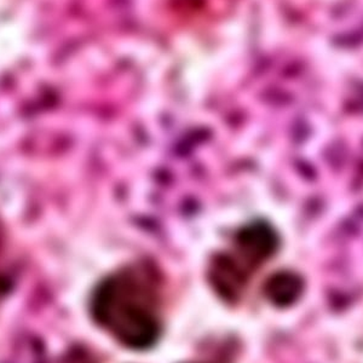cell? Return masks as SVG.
<instances>
[{
    "mask_svg": "<svg viewBox=\"0 0 363 363\" xmlns=\"http://www.w3.org/2000/svg\"><path fill=\"white\" fill-rule=\"evenodd\" d=\"M301 282L296 275L284 272L272 277L267 286L269 299L277 306H286L292 304L301 294Z\"/></svg>",
    "mask_w": 363,
    "mask_h": 363,
    "instance_id": "3",
    "label": "cell"
},
{
    "mask_svg": "<svg viewBox=\"0 0 363 363\" xmlns=\"http://www.w3.org/2000/svg\"><path fill=\"white\" fill-rule=\"evenodd\" d=\"M157 279L145 265L125 269L96 289L92 311L96 321L131 349H147L160 335Z\"/></svg>",
    "mask_w": 363,
    "mask_h": 363,
    "instance_id": "1",
    "label": "cell"
},
{
    "mask_svg": "<svg viewBox=\"0 0 363 363\" xmlns=\"http://www.w3.org/2000/svg\"><path fill=\"white\" fill-rule=\"evenodd\" d=\"M239 252L251 263H260L272 256L277 246L275 234L269 228L257 224L241 231L238 238Z\"/></svg>",
    "mask_w": 363,
    "mask_h": 363,
    "instance_id": "2",
    "label": "cell"
}]
</instances>
